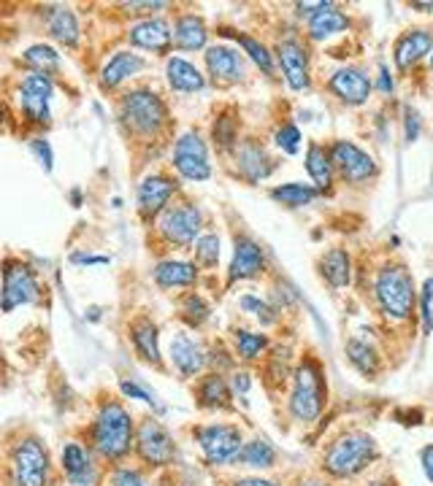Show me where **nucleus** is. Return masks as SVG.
<instances>
[{"instance_id": "obj_38", "label": "nucleus", "mask_w": 433, "mask_h": 486, "mask_svg": "<svg viewBox=\"0 0 433 486\" xmlns=\"http://www.w3.org/2000/svg\"><path fill=\"white\" fill-rule=\"evenodd\" d=\"M182 313H185V321L193 324V328H201V324L209 319V305L201 294H187L182 300Z\"/></svg>"}, {"instance_id": "obj_29", "label": "nucleus", "mask_w": 433, "mask_h": 486, "mask_svg": "<svg viewBox=\"0 0 433 486\" xmlns=\"http://www.w3.org/2000/svg\"><path fill=\"white\" fill-rule=\"evenodd\" d=\"M320 268H323V276L331 286H347L352 278V262H350V254L344 249H331L323 257Z\"/></svg>"}, {"instance_id": "obj_17", "label": "nucleus", "mask_w": 433, "mask_h": 486, "mask_svg": "<svg viewBox=\"0 0 433 486\" xmlns=\"http://www.w3.org/2000/svg\"><path fill=\"white\" fill-rule=\"evenodd\" d=\"M265 265V257H263V249L247 238V235H238L236 238V252H233V262H230V278H255Z\"/></svg>"}, {"instance_id": "obj_4", "label": "nucleus", "mask_w": 433, "mask_h": 486, "mask_svg": "<svg viewBox=\"0 0 433 486\" xmlns=\"http://www.w3.org/2000/svg\"><path fill=\"white\" fill-rule=\"evenodd\" d=\"M374 294H377V303L382 305V311L393 319H406L414 308V284H411L409 270L401 265H390V268L379 270Z\"/></svg>"}, {"instance_id": "obj_39", "label": "nucleus", "mask_w": 433, "mask_h": 486, "mask_svg": "<svg viewBox=\"0 0 433 486\" xmlns=\"http://www.w3.org/2000/svg\"><path fill=\"white\" fill-rule=\"evenodd\" d=\"M233 38L241 44V49H244L265 73H273V60H271V55H268V49H265L263 44H257V41H252V38H247V36H238V33H233Z\"/></svg>"}, {"instance_id": "obj_7", "label": "nucleus", "mask_w": 433, "mask_h": 486, "mask_svg": "<svg viewBox=\"0 0 433 486\" xmlns=\"http://www.w3.org/2000/svg\"><path fill=\"white\" fill-rule=\"evenodd\" d=\"M174 166L190 182H206L212 176L206 143H204V138L198 132L190 130V132H185L177 141V146H174Z\"/></svg>"}, {"instance_id": "obj_35", "label": "nucleus", "mask_w": 433, "mask_h": 486, "mask_svg": "<svg viewBox=\"0 0 433 486\" xmlns=\"http://www.w3.org/2000/svg\"><path fill=\"white\" fill-rule=\"evenodd\" d=\"M347 354H350L352 365H355L360 373H366V376H374V373H377L379 360H377V352H374L368 344H363V341L355 338V341L347 344Z\"/></svg>"}, {"instance_id": "obj_15", "label": "nucleus", "mask_w": 433, "mask_h": 486, "mask_svg": "<svg viewBox=\"0 0 433 486\" xmlns=\"http://www.w3.org/2000/svg\"><path fill=\"white\" fill-rule=\"evenodd\" d=\"M331 90L336 98H342L350 106H360L371 95V81L363 71L358 68H342L331 76Z\"/></svg>"}, {"instance_id": "obj_16", "label": "nucleus", "mask_w": 433, "mask_h": 486, "mask_svg": "<svg viewBox=\"0 0 433 486\" xmlns=\"http://www.w3.org/2000/svg\"><path fill=\"white\" fill-rule=\"evenodd\" d=\"M174 192H177V184L169 176H147L138 187V209H141V214L152 217V214L163 211Z\"/></svg>"}, {"instance_id": "obj_22", "label": "nucleus", "mask_w": 433, "mask_h": 486, "mask_svg": "<svg viewBox=\"0 0 433 486\" xmlns=\"http://www.w3.org/2000/svg\"><path fill=\"white\" fill-rule=\"evenodd\" d=\"M130 338H133V346L135 352L147 360V362H155L160 365V346H158V328L150 321V319H138L133 328H130Z\"/></svg>"}, {"instance_id": "obj_31", "label": "nucleus", "mask_w": 433, "mask_h": 486, "mask_svg": "<svg viewBox=\"0 0 433 486\" xmlns=\"http://www.w3.org/2000/svg\"><path fill=\"white\" fill-rule=\"evenodd\" d=\"M63 467H65V473H68V478L74 483H90L92 481V465H90L84 448L76 446V443H68L63 448Z\"/></svg>"}, {"instance_id": "obj_8", "label": "nucleus", "mask_w": 433, "mask_h": 486, "mask_svg": "<svg viewBox=\"0 0 433 486\" xmlns=\"http://www.w3.org/2000/svg\"><path fill=\"white\" fill-rule=\"evenodd\" d=\"M198 443L206 454V459L212 465H225L238 459L241 454V435L236 427L228 424H212V427H201L198 432Z\"/></svg>"}, {"instance_id": "obj_6", "label": "nucleus", "mask_w": 433, "mask_h": 486, "mask_svg": "<svg viewBox=\"0 0 433 486\" xmlns=\"http://www.w3.org/2000/svg\"><path fill=\"white\" fill-rule=\"evenodd\" d=\"M12 473L17 486H47L49 478V454L41 440L25 438L14 448L12 456Z\"/></svg>"}, {"instance_id": "obj_11", "label": "nucleus", "mask_w": 433, "mask_h": 486, "mask_svg": "<svg viewBox=\"0 0 433 486\" xmlns=\"http://www.w3.org/2000/svg\"><path fill=\"white\" fill-rule=\"evenodd\" d=\"M52 79L47 73H30L25 81H22V90H20V103H22V111L25 116L33 122V124H47L49 122V103H52Z\"/></svg>"}, {"instance_id": "obj_1", "label": "nucleus", "mask_w": 433, "mask_h": 486, "mask_svg": "<svg viewBox=\"0 0 433 486\" xmlns=\"http://www.w3.org/2000/svg\"><path fill=\"white\" fill-rule=\"evenodd\" d=\"M92 443L100 456L122 459L133 443V419L119 403H106L92 427Z\"/></svg>"}, {"instance_id": "obj_48", "label": "nucleus", "mask_w": 433, "mask_h": 486, "mask_svg": "<svg viewBox=\"0 0 433 486\" xmlns=\"http://www.w3.org/2000/svg\"><path fill=\"white\" fill-rule=\"evenodd\" d=\"M417 135H420V116H417V111L406 108V141L411 143V141H417Z\"/></svg>"}, {"instance_id": "obj_44", "label": "nucleus", "mask_w": 433, "mask_h": 486, "mask_svg": "<svg viewBox=\"0 0 433 486\" xmlns=\"http://www.w3.org/2000/svg\"><path fill=\"white\" fill-rule=\"evenodd\" d=\"M241 308H244V311H252L263 324H271V321L276 319V311H273L268 303H263V300H257V297H252V294L241 297Z\"/></svg>"}, {"instance_id": "obj_49", "label": "nucleus", "mask_w": 433, "mask_h": 486, "mask_svg": "<svg viewBox=\"0 0 433 486\" xmlns=\"http://www.w3.org/2000/svg\"><path fill=\"white\" fill-rule=\"evenodd\" d=\"M122 392L130 395V397H135V400H141V403H155L150 392H143L141 387H135V384H130V381H122Z\"/></svg>"}, {"instance_id": "obj_12", "label": "nucleus", "mask_w": 433, "mask_h": 486, "mask_svg": "<svg viewBox=\"0 0 433 486\" xmlns=\"http://www.w3.org/2000/svg\"><path fill=\"white\" fill-rule=\"evenodd\" d=\"M201 211L193 206V203H179V206H171L163 219H160V233L171 241V243H193L195 235L201 233Z\"/></svg>"}, {"instance_id": "obj_53", "label": "nucleus", "mask_w": 433, "mask_h": 486, "mask_svg": "<svg viewBox=\"0 0 433 486\" xmlns=\"http://www.w3.org/2000/svg\"><path fill=\"white\" fill-rule=\"evenodd\" d=\"M236 486H273L271 481H260V478H247V481H238Z\"/></svg>"}, {"instance_id": "obj_24", "label": "nucleus", "mask_w": 433, "mask_h": 486, "mask_svg": "<svg viewBox=\"0 0 433 486\" xmlns=\"http://www.w3.org/2000/svg\"><path fill=\"white\" fill-rule=\"evenodd\" d=\"M141 68H143V60H141L138 55H133V52H117V55L106 63V68H103V73H100V81H103V87H117V84H122L127 76H135Z\"/></svg>"}, {"instance_id": "obj_54", "label": "nucleus", "mask_w": 433, "mask_h": 486, "mask_svg": "<svg viewBox=\"0 0 433 486\" xmlns=\"http://www.w3.org/2000/svg\"><path fill=\"white\" fill-rule=\"evenodd\" d=\"M236 389H241V392H247V389H249V376H247V373L236 376Z\"/></svg>"}, {"instance_id": "obj_26", "label": "nucleus", "mask_w": 433, "mask_h": 486, "mask_svg": "<svg viewBox=\"0 0 433 486\" xmlns=\"http://www.w3.org/2000/svg\"><path fill=\"white\" fill-rule=\"evenodd\" d=\"M206 38H209V33H206V25H204L201 17L187 14V17H179V20H177V25H174V41H177V47L195 52V49H204V47H206Z\"/></svg>"}, {"instance_id": "obj_41", "label": "nucleus", "mask_w": 433, "mask_h": 486, "mask_svg": "<svg viewBox=\"0 0 433 486\" xmlns=\"http://www.w3.org/2000/svg\"><path fill=\"white\" fill-rule=\"evenodd\" d=\"M276 146L284 151V154H296L301 149V130L296 124H284L279 132H276Z\"/></svg>"}, {"instance_id": "obj_52", "label": "nucleus", "mask_w": 433, "mask_h": 486, "mask_svg": "<svg viewBox=\"0 0 433 486\" xmlns=\"http://www.w3.org/2000/svg\"><path fill=\"white\" fill-rule=\"evenodd\" d=\"M74 262H108V257H90V254H74Z\"/></svg>"}, {"instance_id": "obj_50", "label": "nucleus", "mask_w": 433, "mask_h": 486, "mask_svg": "<svg viewBox=\"0 0 433 486\" xmlns=\"http://www.w3.org/2000/svg\"><path fill=\"white\" fill-rule=\"evenodd\" d=\"M422 470H425L428 481L433 483V446L422 448Z\"/></svg>"}, {"instance_id": "obj_40", "label": "nucleus", "mask_w": 433, "mask_h": 486, "mask_svg": "<svg viewBox=\"0 0 433 486\" xmlns=\"http://www.w3.org/2000/svg\"><path fill=\"white\" fill-rule=\"evenodd\" d=\"M236 344H238V354H241L244 360H255V357L268 346V338H265V336L247 333V330H238V333H236Z\"/></svg>"}, {"instance_id": "obj_36", "label": "nucleus", "mask_w": 433, "mask_h": 486, "mask_svg": "<svg viewBox=\"0 0 433 486\" xmlns=\"http://www.w3.org/2000/svg\"><path fill=\"white\" fill-rule=\"evenodd\" d=\"M241 462L249 465V467H271L273 459H276V451L271 448V443L265 440H252L241 448Z\"/></svg>"}, {"instance_id": "obj_9", "label": "nucleus", "mask_w": 433, "mask_h": 486, "mask_svg": "<svg viewBox=\"0 0 433 486\" xmlns=\"http://www.w3.org/2000/svg\"><path fill=\"white\" fill-rule=\"evenodd\" d=\"M39 300L36 273L22 262H9L4 273V311L12 313L17 305H28Z\"/></svg>"}, {"instance_id": "obj_25", "label": "nucleus", "mask_w": 433, "mask_h": 486, "mask_svg": "<svg viewBox=\"0 0 433 486\" xmlns=\"http://www.w3.org/2000/svg\"><path fill=\"white\" fill-rule=\"evenodd\" d=\"M171 360L179 368L182 376H195L204 368V352L195 341H190L187 336H177L171 344Z\"/></svg>"}, {"instance_id": "obj_14", "label": "nucleus", "mask_w": 433, "mask_h": 486, "mask_svg": "<svg viewBox=\"0 0 433 486\" xmlns=\"http://www.w3.org/2000/svg\"><path fill=\"white\" fill-rule=\"evenodd\" d=\"M279 63H281V73L293 90H307L309 87V55L304 49L301 41L296 38H284L279 44Z\"/></svg>"}, {"instance_id": "obj_5", "label": "nucleus", "mask_w": 433, "mask_h": 486, "mask_svg": "<svg viewBox=\"0 0 433 486\" xmlns=\"http://www.w3.org/2000/svg\"><path fill=\"white\" fill-rule=\"evenodd\" d=\"M323 397H325L323 373H320L317 362L307 360L296 371V384H293V397H290L293 416L299 422H312L320 414V408H323Z\"/></svg>"}, {"instance_id": "obj_45", "label": "nucleus", "mask_w": 433, "mask_h": 486, "mask_svg": "<svg viewBox=\"0 0 433 486\" xmlns=\"http://www.w3.org/2000/svg\"><path fill=\"white\" fill-rule=\"evenodd\" d=\"M111 486H147V483H143V478L135 470L122 467L111 475Z\"/></svg>"}, {"instance_id": "obj_43", "label": "nucleus", "mask_w": 433, "mask_h": 486, "mask_svg": "<svg viewBox=\"0 0 433 486\" xmlns=\"http://www.w3.org/2000/svg\"><path fill=\"white\" fill-rule=\"evenodd\" d=\"M214 141L222 146V149H230L236 143V119L230 116H220L214 122Z\"/></svg>"}, {"instance_id": "obj_3", "label": "nucleus", "mask_w": 433, "mask_h": 486, "mask_svg": "<svg viewBox=\"0 0 433 486\" xmlns=\"http://www.w3.org/2000/svg\"><path fill=\"white\" fill-rule=\"evenodd\" d=\"M377 456V443L366 432H347L336 443H331L325 454V470L336 478H350L360 473Z\"/></svg>"}, {"instance_id": "obj_51", "label": "nucleus", "mask_w": 433, "mask_h": 486, "mask_svg": "<svg viewBox=\"0 0 433 486\" xmlns=\"http://www.w3.org/2000/svg\"><path fill=\"white\" fill-rule=\"evenodd\" d=\"M379 76H382V79H379V90H382V92H390V90H393V79H390V73H387L385 65H382Z\"/></svg>"}, {"instance_id": "obj_32", "label": "nucleus", "mask_w": 433, "mask_h": 486, "mask_svg": "<svg viewBox=\"0 0 433 486\" xmlns=\"http://www.w3.org/2000/svg\"><path fill=\"white\" fill-rule=\"evenodd\" d=\"M49 33H52V38H57L60 44H65V47H74L76 41H79V22H76V17H74V12L71 9H55L52 14H49Z\"/></svg>"}, {"instance_id": "obj_42", "label": "nucleus", "mask_w": 433, "mask_h": 486, "mask_svg": "<svg viewBox=\"0 0 433 486\" xmlns=\"http://www.w3.org/2000/svg\"><path fill=\"white\" fill-rule=\"evenodd\" d=\"M195 257H198L204 265H214L217 257H220V238H217V235H204V238H198V243H195Z\"/></svg>"}, {"instance_id": "obj_47", "label": "nucleus", "mask_w": 433, "mask_h": 486, "mask_svg": "<svg viewBox=\"0 0 433 486\" xmlns=\"http://www.w3.org/2000/svg\"><path fill=\"white\" fill-rule=\"evenodd\" d=\"M33 151L39 154V159H41V166L47 168V171H52V162H55V157H52V149H49V143L44 141V138H36L33 143Z\"/></svg>"}, {"instance_id": "obj_28", "label": "nucleus", "mask_w": 433, "mask_h": 486, "mask_svg": "<svg viewBox=\"0 0 433 486\" xmlns=\"http://www.w3.org/2000/svg\"><path fill=\"white\" fill-rule=\"evenodd\" d=\"M307 171L309 176L315 179V184L320 190H328L331 182H333V159H331V151H325L320 143H312L309 151H307Z\"/></svg>"}, {"instance_id": "obj_19", "label": "nucleus", "mask_w": 433, "mask_h": 486, "mask_svg": "<svg viewBox=\"0 0 433 486\" xmlns=\"http://www.w3.org/2000/svg\"><path fill=\"white\" fill-rule=\"evenodd\" d=\"M430 44H433V38H430L428 30H409V33H403L398 38V44H395V65L401 71L411 68L417 60H422L428 55Z\"/></svg>"}, {"instance_id": "obj_20", "label": "nucleus", "mask_w": 433, "mask_h": 486, "mask_svg": "<svg viewBox=\"0 0 433 486\" xmlns=\"http://www.w3.org/2000/svg\"><path fill=\"white\" fill-rule=\"evenodd\" d=\"M174 38L171 28L163 20H143L135 28H130V41L141 49H152L160 52L169 47V41Z\"/></svg>"}, {"instance_id": "obj_56", "label": "nucleus", "mask_w": 433, "mask_h": 486, "mask_svg": "<svg viewBox=\"0 0 433 486\" xmlns=\"http://www.w3.org/2000/svg\"><path fill=\"white\" fill-rule=\"evenodd\" d=\"M304 486H325V483H304Z\"/></svg>"}, {"instance_id": "obj_10", "label": "nucleus", "mask_w": 433, "mask_h": 486, "mask_svg": "<svg viewBox=\"0 0 433 486\" xmlns=\"http://www.w3.org/2000/svg\"><path fill=\"white\" fill-rule=\"evenodd\" d=\"M331 159H333V168H339V174L352 184L366 182V179H371L377 174L374 157H368L363 149H358L350 141H336L333 149H331Z\"/></svg>"}, {"instance_id": "obj_55", "label": "nucleus", "mask_w": 433, "mask_h": 486, "mask_svg": "<svg viewBox=\"0 0 433 486\" xmlns=\"http://www.w3.org/2000/svg\"><path fill=\"white\" fill-rule=\"evenodd\" d=\"M411 9H422V12H433V4H411Z\"/></svg>"}, {"instance_id": "obj_2", "label": "nucleus", "mask_w": 433, "mask_h": 486, "mask_svg": "<svg viewBox=\"0 0 433 486\" xmlns=\"http://www.w3.org/2000/svg\"><path fill=\"white\" fill-rule=\"evenodd\" d=\"M119 116H122V124L130 132L155 135L166 124L169 111H166V103L160 100V95H155L150 90H133V92H127L122 98Z\"/></svg>"}, {"instance_id": "obj_18", "label": "nucleus", "mask_w": 433, "mask_h": 486, "mask_svg": "<svg viewBox=\"0 0 433 486\" xmlns=\"http://www.w3.org/2000/svg\"><path fill=\"white\" fill-rule=\"evenodd\" d=\"M206 68L214 79L220 81H238L244 76V63L241 55L228 49V47H212L206 52Z\"/></svg>"}, {"instance_id": "obj_37", "label": "nucleus", "mask_w": 433, "mask_h": 486, "mask_svg": "<svg viewBox=\"0 0 433 486\" xmlns=\"http://www.w3.org/2000/svg\"><path fill=\"white\" fill-rule=\"evenodd\" d=\"M25 60L36 68V73H47V71H55L60 65V55L52 47H44V44L30 47L25 52Z\"/></svg>"}, {"instance_id": "obj_21", "label": "nucleus", "mask_w": 433, "mask_h": 486, "mask_svg": "<svg viewBox=\"0 0 433 486\" xmlns=\"http://www.w3.org/2000/svg\"><path fill=\"white\" fill-rule=\"evenodd\" d=\"M238 171L249 179V182H260L271 174V157L265 154V149L255 141H247L241 149H238Z\"/></svg>"}, {"instance_id": "obj_33", "label": "nucleus", "mask_w": 433, "mask_h": 486, "mask_svg": "<svg viewBox=\"0 0 433 486\" xmlns=\"http://www.w3.org/2000/svg\"><path fill=\"white\" fill-rule=\"evenodd\" d=\"M198 397H201V405L206 408H225L228 400H230V392H228V384L220 373H212L201 381L198 387Z\"/></svg>"}, {"instance_id": "obj_13", "label": "nucleus", "mask_w": 433, "mask_h": 486, "mask_svg": "<svg viewBox=\"0 0 433 486\" xmlns=\"http://www.w3.org/2000/svg\"><path fill=\"white\" fill-rule=\"evenodd\" d=\"M135 446H138V454L150 465H169L174 459V440L155 419L141 422Z\"/></svg>"}, {"instance_id": "obj_46", "label": "nucleus", "mask_w": 433, "mask_h": 486, "mask_svg": "<svg viewBox=\"0 0 433 486\" xmlns=\"http://www.w3.org/2000/svg\"><path fill=\"white\" fill-rule=\"evenodd\" d=\"M430 300H433V278H428L425 286H422V321H425V333H430V328H433Z\"/></svg>"}, {"instance_id": "obj_27", "label": "nucleus", "mask_w": 433, "mask_h": 486, "mask_svg": "<svg viewBox=\"0 0 433 486\" xmlns=\"http://www.w3.org/2000/svg\"><path fill=\"white\" fill-rule=\"evenodd\" d=\"M166 73H169V84L179 92H195V90H204V84H206L201 71L195 65H190L187 60H179V57L169 60Z\"/></svg>"}, {"instance_id": "obj_34", "label": "nucleus", "mask_w": 433, "mask_h": 486, "mask_svg": "<svg viewBox=\"0 0 433 486\" xmlns=\"http://www.w3.org/2000/svg\"><path fill=\"white\" fill-rule=\"evenodd\" d=\"M271 198L276 203H281V206L301 209V206H309L317 198V190L309 187V184H284V187L271 190Z\"/></svg>"}, {"instance_id": "obj_23", "label": "nucleus", "mask_w": 433, "mask_h": 486, "mask_svg": "<svg viewBox=\"0 0 433 486\" xmlns=\"http://www.w3.org/2000/svg\"><path fill=\"white\" fill-rule=\"evenodd\" d=\"M347 25H350V20H347L333 4H325V6L309 20V36H312L315 41H325V38L342 33Z\"/></svg>"}, {"instance_id": "obj_30", "label": "nucleus", "mask_w": 433, "mask_h": 486, "mask_svg": "<svg viewBox=\"0 0 433 486\" xmlns=\"http://www.w3.org/2000/svg\"><path fill=\"white\" fill-rule=\"evenodd\" d=\"M195 265L190 262H179V260H169V262H160L155 268V281L166 289L171 286H185V284H193L195 281Z\"/></svg>"}]
</instances>
